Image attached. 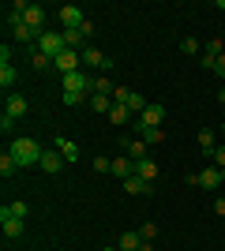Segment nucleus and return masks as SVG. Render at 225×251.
Wrapping results in <instances>:
<instances>
[{"label": "nucleus", "instance_id": "obj_20", "mask_svg": "<svg viewBox=\"0 0 225 251\" xmlns=\"http://www.w3.org/2000/svg\"><path fill=\"white\" fill-rule=\"evenodd\" d=\"M135 131H139V139L147 143V147H154V143H161V139H165V131H161V127H135Z\"/></svg>", "mask_w": 225, "mask_h": 251}, {"label": "nucleus", "instance_id": "obj_35", "mask_svg": "<svg viewBox=\"0 0 225 251\" xmlns=\"http://www.w3.org/2000/svg\"><path fill=\"white\" fill-rule=\"evenodd\" d=\"M214 214L225 221V195H218V199H214Z\"/></svg>", "mask_w": 225, "mask_h": 251}, {"label": "nucleus", "instance_id": "obj_33", "mask_svg": "<svg viewBox=\"0 0 225 251\" xmlns=\"http://www.w3.org/2000/svg\"><path fill=\"white\" fill-rule=\"evenodd\" d=\"M210 161H214L218 169H225V147H214V154H210Z\"/></svg>", "mask_w": 225, "mask_h": 251}, {"label": "nucleus", "instance_id": "obj_37", "mask_svg": "<svg viewBox=\"0 0 225 251\" xmlns=\"http://www.w3.org/2000/svg\"><path fill=\"white\" fill-rule=\"evenodd\" d=\"M218 101H222V105H225V90H222V94H218Z\"/></svg>", "mask_w": 225, "mask_h": 251}, {"label": "nucleus", "instance_id": "obj_11", "mask_svg": "<svg viewBox=\"0 0 225 251\" xmlns=\"http://www.w3.org/2000/svg\"><path fill=\"white\" fill-rule=\"evenodd\" d=\"M79 56H83V64H90V68H113V60H109L101 49H94V45H86Z\"/></svg>", "mask_w": 225, "mask_h": 251}, {"label": "nucleus", "instance_id": "obj_39", "mask_svg": "<svg viewBox=\"0 0 225 251\" xmlns=\"http://www.w3.org/2000/svg\"><path fill=\"white\" fill-rule=\"evenodd\" d=\"M222 176H225V169H222Z\"/></svg>", "mask_w": 225, "mask_h": 251}, {"label": "nucleus", "instance_id": "obj_26", "mask_svg": "<svg viewBox=\"0 0 225 251\" xmlns=\"http://www.w3.org/2000/svg\"><path fill=\"white\" fill-rule=\"evenodd\" d=\"M147 98H143V94H135V90H131V94H128V109H131V113H143V109H147Z\"/></svg>", "mask_w": 225, "mask_h": 251}, {"label": "nucleus", "instance_id": "obj_15", "mask_svg": "<svg viewBox=\"0 0 225 251\" xmlns=\"http://www.w3.org/2000/svg\"><path fill=\"white\" fill-rule=\"evenodd\" d=\"M124 191H128V195H150L154 184H147L143 176H128V180H124Z\"/></svg>", "mask_w": 225, "mask_h": 251}, {"label": "nucleus", "instance_id": "obj_9", "mask_svg": "<svg viewBox=\"0 0 225 251\" xmlns=\"http://www.w3.org/2000/svg\"><path fill=\"white\" fill-rule=\"evenodd\" d=\"M23 23H26V26H30V30L45 34V30H42V26H45V8H42V4H30V8L23 11Z\"/></svg>", "mask_w": 225, "mask_h": 251}, {"label": "nucleus", "instance_id": "obj_5", "mask_svg": "<svg viewBox=\"0 0 225 251\" xmlns=\"http://www.w3.org/2000/svg\"><path fill=\"white\" fill-rule=\"evenodd\" d=\"M8 26H11V34H15L19 42H34V38H42V34L30 30V26L23 23V15H15V11H8Z\"/></svg>", "mask_w": 225, "mask_h": 251}, {"label": "nucleus", "instance_id": "obj_30", "mask_svg": "<svg viewBox=\"0 0 225 251\" xmlns=\"http://www.w3.org/2000/svg\"><path fill=\"white\" fill-rule=\"evenodd\" d=\"M34 68H38V72L53 68V56H45V52H38V49H34Z\"/></svg>", "mask_w": 225, "mask_h": 251}, {"label": "nucleus", "instance_id": "obj_18", "mask_svg": "<svg viewBox=\"0 0 225 251\" xmlns=\"http://www.w3.org/2000/svg\"><path fill=\"white\" fill-rule=\"evenodd\" d=\"M139 248H143V236H139V232H124L120 244H117V251H139Z\"/></svg>", "mask_w": 225, "mask_h": 251}, {"label": "nucleus", "instance_id": "obj_13", "mask_svg": "<svg viewBox=\"0 0 225 251\" xmlns=\"http://www.w3.org/2000/svg\"><path fill=\"white\" fill-rule=\"evenodd\" d=\"M109 173L124 184L128 176H135V161H128V157H113V169H109Z\"/></svg>", "mask_w": 225, "mask_h": 251}, {"label": "nucleus", "instance_id": "obj_24", "mask_svg": "<svg viewBox=\"0 0 225 251\" xmlns=\"http://www.w3.org/2000/svg\"><path fill=\"white\" fill-rule=\"evenodd\" d=\"M64 101H68V109H72V105H90V94H83V90H64Z\"/></svg>", "mask_w": 225, "mask_h": 251}, {"label": "nucleus", "instance_id": "obj_16", "mask_svg": "<svg viewBox=\"0 0 225 251\" xmlns=\"http://www.w3.org/2000/svg\"><path fill=\"white\" fill-rule=\"evenodd\" d=\"M113 105H117V101H113V98H109V94H90V109H94V113H113Z\"/></svg>", "mask_w": 225, "mask_h": 251}, {"label": "nucleus", "instance_id": "obj_21", "mask_svg": "<svg viewBox=\"0 0 225 251\" xmlns=\"http://www.w3.org/2000/svg\"><path fill=\"white\" fill-rule=\"evenodd\" d=\"M124 150H128V157H135V161H143V157H147V143H143V139H124Z\"/></svg>", "mask_w": 225, "mask_h": 251}, {"label": "nucleus", "instance_id": "obj_8", "mask_svg": "<svg viewBox=\"0 0 225 251\" xmlns=\"http://www.w3.org/2000/svg\"><path fill=\"white\" fill-rule=\"evenodd\" d=\"M60 23H64V30H79V26H83V8H75V4H64V8H60Z\"/></svg>", "mask_w": 225, "mask_h": 251}, {"label": "nucleus", "instance_id": "obj_31", "mask_svg": "<svg viewBox=\"0 0 225 251\" xmlns=\"http://www.w3.org/2000/svg\"><path fill=\"white\" fill-rule=\"evenodd\" d=\"M139 236H143V240H154V236H158V225H154V221H147V225L139 229Z\"/></svg>", "mask_w": 225, "mask_h": 251}, {"label": "nucleus", "instance_id": "obj_7", "mask_svg": "<svg viewBox=\"0 0 225 251\" xmlns=\"http://www.w3.org/2000/svg\"><path fill=\"white\" fill-rule=\"evenodd\" d=\"M79 64H83V56H79L75 49H68V52H60V56L53 60V68H56V72H64V75H72V72H79Z\"/></svg>", "mask_w": 225, "mask_h": 251}, {"label": "nucleus", "instance_id": "obj_36", "mask_svg": "<svg viewBox=\"0 0 225 251\" xmlns=\"http://www.w3.org/2000/svg\"><path fill=\"white\" fill-rule=\"evenodd\" d=\"M214 72H218V75H222V79H225V52H222V56H218V60H214Z\"/></svg>", "mask_w": 225, "mask_h": 251}, {"label": "nucleus", "instance_id": "obj_4", "mask_svg": "<svg viewBox=\"0 0 225 251\" xmlns=\"http://www.w3.org/2000/svg\"><path fill=\"white\" fill-rule=\"evenodd\" d=\"M161 120H165V105L150 101L147 109L139 113V120H135V127H161Z\"/></svg>", "mask_w": 225, "mask_h": 251}, {"label": "nucleus", "instance_id": "obj_17", "mask_svg": "<svg viewBox=\"0 0 225 251\" xmlns=\"http://www.w3.org/2000/svg\"><path fill=\"white\" fill-rule=\"evenodd\" d=\"M4 113L19 120V116L26 113V98H23V94H8V109H4Z\"/></svg>", "mask_w": 225, "mask_h": 251}, {"label": "nucleus", "instance_id": "obj_34", "mask_svg": "<svg viewBox=\"0 0 225 251\" xmlns=\"http://www.w3.org/2000/svg\"><path fill=\"white\" fill-rule=\"evenodd\" d=\"M11 127H15V116L4 113V116H0V131H11Z\"/></svg>", "mask_w": 225, "mask_h": 251}, {"label": "nucleus", "instance_id": "obj_2", "mask_svg": "<svg viewBox=\"0 0 225 251\" xmlns=\"http://www.w3.org/2000/svg\"><path fill=\"white\" fill-rule=\"evenodd\" d=\"M188 184H199V188H206V191H222L225 176H222V169H218V165H210V169H203V173L188 176Z\"/></svg>", "mask_w": 225, "mask_h": 251}, {"label": "nucleus", "instance_id": "obj_29", "mask_svg": "<svg viewBox=\"0 0 225 251\" xmlns=\"http://www.w3.org/2000/svg\"><path fill=\"white\" fill-rule=\"evenodd\" d=\"M4 210H8L11 218H26V214H30V206H26V202H8Z\"/></svg>", "mask_w": 225, "mask_h": 251}, {"label": "nucleus", "instance_id": "obj_3", "mask_svg": "<svg viewBox=\"0 0 225 251\" xmlns=\"http://www.w3.org/2000/svg\"><path fill=\"white\" fill-rule=\"evenodd\" d=\"M38 52H45V56H60V52H68V45H64V34H53V30H45L42 38H38Z\"/></svg>", "mask_w": 225, "mask_h": 251}, {"label": "nucleus", "instance_id": "obj_14", "mask_svg": "<svg viewBox=\"0 0 225 251\" xmlns=\"http://www.w3.org/2000/svg\"><path fill=\"white\" fill-rule=\"evenodd\" d=\"M135 176H143L147 184H154V180H158V161H150V157L135 161Z\"/></svg>", "mask_w": 225, "mask_h": 251}, {"label": "nucleus", "instance_id": "obj_28", "mask_svg": "<svg viewBox=\"0 0 225 251\" xmlns=\"http://www.w3.org/2000/svg\"><path fill=\"white\" fill-rule=\"evenodd\" d=\"M113 90H117V86L109 83L105 75H98V79H94V94H109V98H113Z\"/></svg>", "mask_w": 225, "mask_h": 251}, {"label": "nucleus", "instance_id": "obj_38", "mask_svg": "<svg viewBox=\"0 0 225 251\" xmlns=\"http://www.w3.org/2000/svg\"><path fill=\"white\" fill-rule=\"evenodd\" d=\"M222 135H225V124H222Z\"/></svg>", "mask_w": 225, "mask_h": 251}, {"label": "nucleus", "instance_id": "obj_1", "mask_svg": "<svg viewBox=\"0 0 225 251\" xmlns=\"http://www.w3.org/2000/svg\"><path fill=\"white\" fill-rule=\"evenodd\" d=\"M8 154L15 157L19 165H42V154H45V150L38 147L34 139H26V135H15V139H11V150H8Z\"/></svg>", "mask_w": 225, "mask_h": 251}, {"label": "nucleus", "instance_id": "obj_6", "mask_svg": "<svg viewBox=\"0 0 225 251\" xmlns=\"http://www.w3.org/2000/svg\"><path fill=\"white\" fill-rule=\"evenodd\" d=\"M64 90H83V94H94V79L86 72H72L64 75Z\"/></svg>", "mask_w": 225, "mask_h": 251}, {"label": "nucleus", "instance_id": "obj_23", "mask_svg": "<svg viewBox=\"0 0 225 251\" xmlns=\"http://www.w3.org/2000/svg\"><path fill=\"white\" fill-rule=\"evenodd\" d=\"M15 169H19V161H15V157H11V154H0V176H4V180L15 176Z\"/></svg>", "mask_w": 225, "mask_h": 251}, {"label": "nucleus", "instance_id": "obj_12", "mask_svg": "<svg viewBox=\"0 0 225 251\" xmlns=\"http://www.w3.org/2000/svg\"><path fill=\"white\" fill-rule=\"evenodd\" d=\"M38 169H42V173H60V169H64V154H60V150H45V154H42V165H38Z\"/></svg>", "mask_w": 225, "mask_h": 251}, {"label": "nucleus", "instance_id": "obj_22", "mask_svg": "<svg viewBox=\"0 0 225 251\" xmlns=\"http://www.w3.org/2000/svg\"><path fill=\"white\" fill-rule=\"evenodd\" d=\"M199 150H203V154H214V127H203V131H199Z\"/></svg>", "mask_w": 225, "mask_h": 251}, {"label": "nucleus", "instance_id": "obj_10", "mask_svg": "<svg viewBox=\"0 0 225 251\" xmlns=\"http://www.w3.org/2000/svg\"><path fill=\"white\" fill-rule=\"evenodd\" d=\"M0 225H4V236H8V240H19L23 236V218H11L8 210H0Z\"/></svg>", "mask_w": 225, "mask_h": 251}, {"label": "nucleus", "instance_id": "obj_27", "mask_svg": "<svg viewBox=\"0 0 225 251\" xmlns=\"http://www.w3.org/2000/svg\"><path fill=\"white\" fill-rule=\"evenodd\" d=\"M11 83H15V68H11V64H0V86L8 90Z\"/></svg>", "mask_w": 225, "mask_h": 251}, {"label": "nucleus", "instance_id": "obj_32", "mask_svg": "<svg viewBox=\"0 0 225 251\" xmlns=\"http://www.w3.org/2000/svg\"><path fill=\"white\" fill-rule=\"evenodd\" d=\"M180 52H188V56H192V52H199V42H195V38H184V42H180Z\"/></svg>", "mask_w": 225, "mask_h": 251}, {"label": "nucleus", "instance_id": "obj_19", "mask_svg": "<svg viewBox=\"0 0 225 251\" xmlns=\"http://www.w3.org/2000/svg\"><path fill=\"white\" fill-rule=\"evenodd\" d=\"M128 120H131V109H128V105H113V113H109V124L124 127Z\"/></svg>", "mask_w": 225, "mask_h": 251}, {"label": "nucleus", "instance_id": "obj_25", "mask_svg": "<svg viewBox=\"0 0 225 251\" xmlns=\"http://www.w3.org/2000/svg\"><path fill=\"white\" fill-rule=\"evenodd\" d=\"M56 150L64 154V161H75V157H79V150H75V143H68V139H56Z\"/></svg>", "mask_w": 225, "mask_h": 251}]
</instances>
